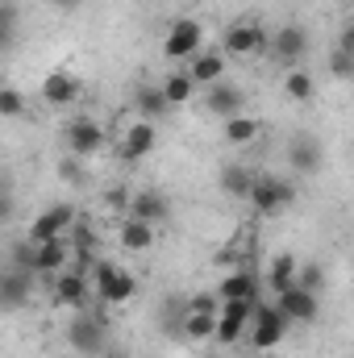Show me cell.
Returning <instances> with one entry per match:
<instances>
[{"instance_id":"d4e9b609","label":"cell","mask_w":354,"mask_h":358,"mask_svg":"<svg viewBox=\"0 0 354 358\" xmlns=\"http://www.w3.org/2000/svg\"><path fill=\"white\" fill-rule=\"evenodd\" d=\"M255 171H246V167H225L221 171V192L225 196H234V200H250V187H255Z\"/></svg>"},{"instance_id":"d590c367","label":"cell","mask_w":354,"mask_h":358,"mask_svg":"<svg viewBox=\"0 0 354 358\" xmlns=\"http://www.w3.org/2000/svg\"><path fill=\"white\" fill-rule=\"evenodd\" d=\"M55 4H59L63 13H71V8H80V0H55Z\"/></svg>"},{"instance_id":"83f0119b","label":"cell","mask_w":354,"mask_h":358,"mask_svg":"<svg viewBox=\"0 0 354 358\" xmlns=\"http://www.w3.org/2000/svg\"><path fill=\"white\" fill-rule=\"evenodd\" d=\"M283 92H288V100H313V92H317V84H313V76L304 71V67H292L288 76H283Z\"/></svg>"},{"instance_id":"ac0fdd59","label":"cell","mask_w":354,"mask_h":358,"mask_svg":"<svg viewBox=\"0 0 354 358\" xmlns=\"http://www.w3.org/2000/svg\"><path fill=\"white\" fill-rule=\"evenodd\" d=\"M80 76H71V71H50L46 80H42V100L50 104V108H67V104H76L80 100Z\"/></svg>"},{"instance_id":"8d00e7d4","label":"cell","mask_w":354,"mask_h":358,"mask_svg":"<svg viewBox=\"0 0 354 358\" xmlns=\"http://www.w3.org/2000/svg\"><path fill=\"white\" fill-rule=\"evenodd\" d=\"M100 358H125V355H121V350H113V346H108V350H104V355H100Z\"/></svg>"},{"instance_id":"e575fe53","label":"cell","mask_w":354,"mask_h":358,"mask_svg":"<svg viewBox=\"0 0 354 358\" xmlns=\"http://www.w3.org/2000/svg\"><path fill=\"white\" fill-rule=\"evenodd\" d=\"M338 46H342L346 55H354V21H346V25H342V38H338Z\"/></svg>"},{"instance_id":"6da1fadb","label":"cell","mask_w":354,"mask_h":358,"mask_svg":"<svg viewBox=\"0 0 354 358\" xmlns=\"http://www.w3.org/2000/svg\"><path fill=\"white\" fill-rule=\"evenodd\" d=\"M67 346L84 358H100L108 350V325L100 313H76L67 321Z\"/></svg>"},{"instance_id":"836d02e7","label":"cell","mask_w":354,"mask_h":358,"mask_svg":"<svg viewBox=\"0 0 354 358\" xmlns=\"http://www.w3.org/2000/svg\"><path fill=\"white\" fill-rule=\"evenodd\" d=\"M221 304H225V300H221L217 292H200V296H192V300H187V308H192V313H208V317H221Z\"/></svg>"},{"instance_id":"7a4b0ae2","label":"cell","mask_w":354,"mask_h":358,"mask_svg":"<svg viewBox=\"0 0 354 358\" xmlns=\"http://www.w3.org/2000/svg\"><path fill=\"white\" fill-rule=\"evenodd\" d=\"M92 287H96V296H100V304H129L134 296H138V279L129 275V271H121L117 263H96L92 267Z\"/></svg>"},{"instance_id":"5b68a950","label":"cell","mask_w":354,"mask_h":358,"mask_svg":"<svg viewBox=\"0 0 354 358\" xmlns=\"http://www.w3.org/2000/svg\"><path fill=\"white\" fill-rule=\"evenodd\" d=\"M200 46H204V29H200V21H192V17H179L167 25V34H163V55L167 59H196L200 55Z\"/></svg>"},{"instance_id":"9a60e30c","label":"cell","mask_w":354,"mask_h":358,"mask_svg":"<svg viewBox=\"0 0 354 358\" xmlns=\"http://www.w3.org/2000/svg\"><path fill=\"white\" fill-rule=\"evenodd\" d=\"M71 250H76V242H71V238L38 242V279H55V275H63L67 263H71Z\"/></svg>"},{"instance_id":"2e32d148","label":"cell","mask_w":354,"mask_h":358,"mask_svg":"<svg viewBox=\"0 0 354 358\" xmlns=\"http://www.w3.org/2000/svg\"><path fill=\"white\" fill-rule=\"evenodd\" d=\"M129 217H138L146 225H159V221L171 217V200L163 192H155V187H142V192L129 196Z\"/></svg>"},{"instance_id":"52a82bcc","label":"cell","mask_w":354,"mask_h":358,"mask_svg":"<svg viewBox=\"0 0 354 358\" xmlns=\"http://www.w3.org/2000/svg\"><path fill=\"white\" fill-rule=\"evenodd\" d=\"M288 325H292V321L279 313V304H259V308H255V321H250V346H255V350L279 346L283 334H288Z\"/></svg>"},{"instance_id":"7402d4cb","label":"cell","mask_w":354,"mask_h":358,"mask_svg":"<svg viewBox=\"0 0 354 358\" xmlns=\"http://www.w3.org/2000/svg\"><path fill=\"white\" fill-rule=\"evenodd\" d=\"M296 275H300V263H296L292 255H275L271 267H267V292L283 296L288 287H296Z\"/></svg>"},{"instance_id":"277c9868","label":"cell","mask_w":354,"mask_h":358,"mask_svg":"<svg viewBox=\"0 0 354 358\" xmlns=\"http://www.w3.org/2000/svg\"><path fill=\"white\" fill-rule=\"evenodd\" d=\"M63 146H67V155H76V159H92V155H100V150L108 146V134H104V125H96L92 117H71V121L63 125Z\"/></svg>"},{"instance_id":"8fae6325","label":"cell","mask_w":354,"mask_h":358,"mask_svg":"<svg viewBox=\"0 0 354 358\" xmlns=\"http://www.w3.org/2000/svg\"><path fill=\"white\" fill-rule=\"evenodd\" d=\"M321 163H325V150H321V142H317L313 134H296V138L288 142V167H292L296 176H317Z\"/></svg>"},{"instance_id":"8992f818","label":"cell","mask_w":354,"mask_h":358,"mask_svg":"<svg viewBox=\"0 0 354 358\" xmlns=\"http://www.w3.org/2000/svg\"><path fill=\"white\" fill-rule=\"evenodd\" d=\"M221 50L234 55V59H250V55L271 50V38H267L263 25H255V21H238V25H229V29L221 34Z\"/></svg>"},{"instance_id":"f1b7e54d","label":"cell","mask_w":354,"mask_h":358,"mask_svg":"<svg viewBox=\"0 0 354 358\" xmlns=\"http://www.w3.org/2000/svg\"><path fill=\"white\" fill-rule=\"evenodd\" d=\"M159 313H163V317H159V325H163L171 338H179V342H183V325H187V300H167Z\"/></svg>"},{"instance_id":"d6a6232c","label":"cell","mask_w":354,"mask_h":358,"mask_svg":"<svg viewBox=\"0 0 354 358\" xmlns=\"http://www.w3.org/2000/svg\"><path fill=\"white\" fill-rule=\"evenodd\" d=\"M13 38H17V8L4 0L0 4V46H13Z\"/></svg>"},{"instance_id":"f546056e","label":"cell","mask_w":354,"mask_h":358,"mask_svg":"<svg viewBox=\"0 0 354 358\" xmlns=\"http://www.w3.org/2000/svg\"><path fill=\"white\" fill-rule=\"evenodd\" d=\"M325 67H330V76H334V80H342V84H351V80H354V55H346L342 46H334V50H330Z\"/></svg>"},{"instance_id":"484cf974","label":"cell","mask_w":354,"mask_h":358,"mask_svg":"<svg viewBox=\"0 0 354 358\" xmlns=\"http://www.w3.org/2000/svg\"><path fill=\"white\" fill-rule=\"evenodd\" d=\"M196 88H200V84H196V80H192L187 71H171V76L163 80V96H167V104H171V108L187 104V100L196 96Z\"/></svg>"},{"instance_id":"44dd1931","label":"cell","mask_w":354,"mask_h":358,"mask_svg":"<svg viewBox=\"0 0 354 358\" xmlns=\"http://www.w3.org/2000/svg\"><path fill=\"white\" fill-rule=\"evenodd\" d=\"M187 76L196 80V84H217V80H225V50H200L196 59H192V67H187Z\"/></svg>"},{"instance_id":"30bf717a","label":"cell","mask_w":354,"mask_h":358,"mask_svg":"<svg viewBox=\"0 0 354 358\" xmlns=\"http://www.w3.org/2000/svg\"><path fill=\"white\" fill-rule=\"evenodd\" d=\"M204 108H208L213 117L229 121V117H238V113L246 108V92L238 88V84H229V80H217V84L204 88Z\"/></svg>"},{"instance_id":"603a6c76","label":"cell","mask_w":354,"mask_h":358,"mask_svg":"<svg viewBox=\"0 0 354 358\" xmlns=\"http://www.w3.org/2000/svg\"><path fill=\"white\" fill-rule=\"evenodd\" d=\"M121 246H125V250H134V255L150 250V246H155V225H146V221L129 217V221L121 225Z\"/></svg>"},{"instance_id":"cb8c5ba5","label":"cell","mask_w":354,"mask_h":358,"mask_svg":"<svg viewBox=\"0 0 354 358\" xmlns=\"http://www.w3.org/2000/svg\"><path fill=\"white\" fill-rule=\"evenodd\" d=\"M259 134H263V125H259L255 117H246V113H238V117L225 121V142H229V146H250Z\"/></svg>"},{"instance_id":"74e56055","label":"cell","mask_w":354,"mask_h":358,"mask_svg":"<svg viewBox=\"0 0 354 358\" xmlns=\"http://www.w3.org/2000/svg\"><path fill=\"white\" fill-rule=\"evenodd\" d=\"M204 358H221V355H204Z\"/></svg>"},{"instance_id":"4dcf8cb0","label":"cell","mask_w":354,"mask_h":358,"mask_svg":"<svg viewBox=\"0 0 354 358\" xmlns=\"http://www.w3.org/2000/svg\"><path fill=\"white\" fill-rule=\"evenodd\" d=\"M296 283H300L304 292H317V296H321V287H325V267H321V263H304L300 275H296Z\"/></svg>"},{"instance_id":"e0dca14e","label":"cell","mask_w":354,"mask_h":358,"mask_svg":"<svg viewBox=\"0 0 354 358\" xmlns=\"http://www.w3.org/2000/svg\"><path fill=\"white\" fill-rule=\"evenodd\" d=\"M50 287H55V304H63V308H84V300H88V275L76 267L55 275Z\"/></svg>"},{"instance_id":"ffe728a7","label":"cell","mask_w":354,"mask_h":358,"mask_svg":"<svg viewBox=\"0 0 354 358\" xmlns=\"http://www.w3.org/2000/svg\"><path fill=\"white\" fill-rule=\"evenodd\" d=\"M167 96H163V84L155 88V84H138L134 88V113H138V121H163L167 117Z\"/></svg>"},{"instance_id":"4316f807","label":"cell","mask_w":354,"mask_h":358,"mask_svg":"<svg viewBox=\"0 0 354 358\" xmlns=\"http://www.w3.org/2000/svg\"><path fill=\"white\" fill-rule=\"evenodd\" d=\"M217 321H221V317H208V313H192V308H187L183 342H204V338H217Z\"/></svg>"},{"instance_id":"d6986e66","label":"cell","mask_w":354,"mask_h":358,"mask_svg":"<svg viewBox=\"0 0 354 358\" xmlns=\"http://www.w3.org/2000/svg\"><path fill=\"white\" fill-rule=\"evenodd\" d=\"M259 287H263V279L250 267H234L217 283V296L221 300H259Z\"/></svg>"},{"instance_id":"9c48e42d","label":"cell","mask_w":354,"mask_h":358,"mask_svg":"<svg viewBox=\"0 0 354 358\" xmlns=\"http://www.w3.org/2000/svg\"><path fill=\"white\" fill-rule=\"evenodd\" d=\"M71 229H76V208L71 204H50L46 213L34 217L29 238L34 242H50V238H71Z\"/></svg>"},{"instance_id":"7c38bea8","label":"cell","mask_w":354,"mask_h":358,"mask_svg":"<svg viewBox=\"0 0 354 358\" xmlns=\"http://www.w3.org/2000/svg\"><path fill=\"white\" fill-rule=\"evenodd\" d=\"M275 304H279V313H283L288 321H296V325H313V321H317V313H321L317 292H304L300 283H296V287H288L283 296H275Z\"/></svg>"},{"instance_id":"3957f363","label":"cell","mask_w":354,"mask_h":358,"mask_svg":"<svg viewBox=\"0 0 354 358\" xmlns=\"http://www.w3.org/2000/svg\"><path fill=\"white\" fill-rule=\"evenodd\" d=\"M250 204L263 217H279L283 208L296 204V183L292 179H279V176H259L255 187H250Z\"/></svg>"},{"instance_id":"1f68e13d","label":"cell","mask_w":354,"mask_h":358,"mask_svg":"<svg viewBox=\"0 0 354 358\" xmlns=\"http://www.w3.org/2000/svg\"><path fill=\"white\" fill-rule=\"evenodd\" d=\"M21 113H25V96L4 84V88H0V117H8V121H13V117H21Z\"/></svg>"},{"instance_id":"ba28073f","label":"cell","mask_w":354,"mask_h":358,"mask_svg":"<svg viewBox=\"0 0 354 358\" xmlns=\"http://www.w3.org/2000/svg\"><path fill=\"white\" fill-rule=\"evenodd\" d=\"M304 55H309V29H304V25L288 21V25H279V29L271 34V59H275V63L300 67Z\"/></svg>"},{"instance_id":"5bb4252c","label":"cell","mask_w":354,"mask_h":358,"mask_svg":"<svg viewBox=\"0 0 354 358\" xmlns=\"http://www.w3.org/2000/svg\"><path fill=\"white\" fill-rule=\"evenodd\" d=\"M155 142H159V125H155V121H134V125L125 129L117 155H121L125 163H138V159H146V155L155 150Z\"/></svg>"},{"instance_id":"4fadbf2b","label":"cell","mask_w":354,"mask_h":358,"mask_svg":"<svg viewBox=\"0 0 354 358\" xmlns=\"http://www.w3.org/2000/svg\"><path fill=\"white\" fill-rule=\"evenodd\" d=\"M34 283H38V275H34V271L8 267V271H4V279H0V308H8V313L25 308V304L34 300Z\"/></svg>"}]
</instances>
